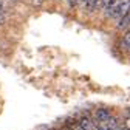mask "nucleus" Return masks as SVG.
<instances>
[{"mask_svg": "<svg viewBox=\"0 0 130 130\" xmlns=\"http://www.w3.org/2000/svg\"><path fill=\"white\" fill-rule=\"evenodd\" d=\"M116 130H128V127H127V125H125V127H118Z\"/></svg>", "mask_w": 130, "mask_h": 130, "instance_id": "9d476101", "label": "nucleus"}, {"mask_svg": "<svg viewBox=\"0 0 130 130\" xmlns=\"http://www.w3.org/2000/svg\"><path fill=\"white\" fill-rule=\"evenodd\" d=\"M84 6H87L90 11H94V9H98V0H85Z\"/></svg>", "mask_w": 130, "mask_h": 130, "instance_id": "39448f33", "label": "nucleus"}, {"mask_svg": "<svg viewBox=\"0 0 130 130\" xmlns=\"http://www.w3.org/2000/svg\"><path fill=\"white\" fill-rule=\"evenodd\" d=\"M128 40H130V36H128V32H125V36H124V39H122V50H125V51H128Z\"/></svg>", "mask_w": 130, "mask_h": 130, "instance_id": "0eeeda50", "label": "nucleus"}, {"mask_svg": "<svg viewBox=\"0 0 130 130\" xmlns=\"http://www.w3.org/2000/svg\"><path fill=\"white\" fill-rule=\"evenodd\" d=\"M74 3H79V5H85V0H74Z\"/></svg>", "mask_w": 130, "mask_h": 130, "instance_id": "1a4fd4ad", "label": "nucleus"}, {"mask_svg": "<svg viewBox=\"0 0 130 130\" xmlns=\"http://www.w3.org/2000/svg\"><path fill=\"white\" fill-rule=\"evenodd\" d=\"M79 127L84 130H93V121L90 118H80L79 119Z\"/></svg>", "mask_w": 130, "mask_h": 130, "instance_id": "7ed1b4c3", "label": "nucleus"}, {"mask_svg": "<svg viewBox=\"0 0 130 130\" xmlns=\"http://www.w3.org/2000/svg\"><path fill=\"white\" fill-rule=\"evenodd\" d=\"M0 2H3V0H0Z\"/></svg>", "mask_w": 130, "mask_h": 130, "instance_id": "9b49d317", "label": "nucleus"}, {"mask_svg": "<svg viewBox=\"0 0 130 130\" xmlns=\"http://www.w3.org/2000/svg\"><path fill=\"white\" fill-rule=\"evenodd\" d=\"M110 116H111V113H110L107 108H98V110L94 111V118H96L98 122H105Z\"/></svg>", "mask_w": 130, "mask_h": 130, "instance_id": "f03ea898", "label": "nucleus"}, {"mask_svg": "<svg viewBox=\"0 0 130 130\" xmlns=\"http://www.w3.org/2000/svg\"><path fill=\"white\" fill-rule=\"evenodd\" d=\"M125 12H128V0H121V3L116 6V9L113 11L111 17L116 19V17H121V15H124Z\"/></svg>", "mask_w": 130, "mask_h": 130, "instance_id": "f257e3e1", "label": "nucleus"}, {"mask_svg": "<svg viewBox=\"0 0 130 130\" xmlns=\"http://www.w3.org/2000/svg\"><path fill=\"white\" fill-rule=\"evenodd\" d=\"M93 130H108V127L105 125V122H93Z\"/></svg>", "mask_w": 130, "mask_h": 130, "instance_id": "423d86ee", "label": "nucleus"}, {"mask_svg": "<svg viewBox=\"0 0 130 130\" xmlns=\"http://www.w3.org/2000/svg\"><path fill=\"white\" fill-rule=\"evenodd\" d=\"M108 2H110V0H99V8L105 9V6L108 5Z\"/></svg>", "mask_w": 130, "mask_h": 130, "instance_id": "6e6552de", "label": "nucleus"}, {"mask_svg": "<svg viewBox=\"0 0 130 130\" xmlns=\"http://www.w3.org/2000/svg\"><path fill=\"white\" fill-rule=\"evenodd\" d=\"M118 28H119L121 31H124V29L128 28V12H125L124 15H121L119 23H118Z\"/></svg>", "mask_w": 130, "mask_h": 130, "instance_id": "20e7f679", "label": "nucleus"}]
</instances>
